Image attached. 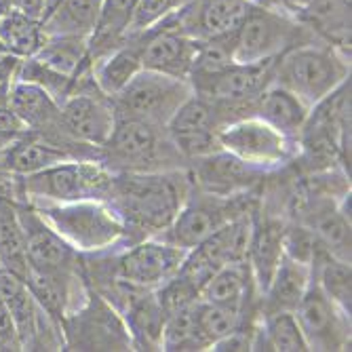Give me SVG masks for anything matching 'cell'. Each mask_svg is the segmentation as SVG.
I'll list each match as a JSON object with an SVG mask.
<instances>
[{
	"mask_svg": "<svg viewBox=\"0 0 352 352\" xmlns=\"http://www.w3.org/2000/svg\"><path fill=\"white\" fill-rule=\"evenodd\" d=\"M120 318L133 350H161L167 312L158 302L154 289L138 292L120 312Z\"/></svg>",
	"mask_w": 352,
	"mask_h": 352,
	"instance_id": "obj_21",
	"label": "cell"
},
{
	"mask_svg": "<svg viewBox=\"0 0 352 352\" xmlns=\"http://www.w3.org/2000/svg\"><path fill=\"white\" fill-rule=\"evenodd\" d=\"M59 108L66 131L80 144L98 150L106 144L116 124L112 98H108L95 82L93 68H87L76 76L72 95L66 102H61Z\"/></svg>",
	"mask_w": 352,
	"mask_h": 352,
	"instance_id": "obj_11",
	"label": "cell"
},
{
	"mask_svg": "<svg viewBox=\"0 0 352 352\" xmlns=\"http://www.w3.org/2000/svg\"><path fill=\"white\" fill-rule=\"evenodd\" d=\"M188 3L190 0H140L131 28H129V34L144 32L156 23H161L163 19L177 13L182 7H186Z\"/></svg>",
	"mask_w": 352,
	"mask_h": 352,
	"instance_id": "obj_39",
	"label": "cell"
},
{
	"mask_svg": "<svg viewBox=\"0 0 352 352\" xmlns=\"http://www.w3.org/2000/svg\"><path fill=\"white\" fill-rule=\"evenodd\" d=\"M258 207L260 199L255 197V192L236 197H217L192 188L190 197L177 211L171 226L158 239L169 241L184 251H190L241 213L253 211Z\"/></svg>",
	"mask_w": 352,
	"mask_h": 352,
	"instance_id": "obj_7",
	"label": "cell"
},
{
	"mask_svg": "<svg viewBox=\"0 0 352 352\" xmlns=\"http://www.w3.org/2000/svg\"><path fill=\"white\" fill-rule=\"evenodd\" d=\"M13 9V0H0V17L7 15Z\"/></svg>",
	"mask_w": 352,
	"mask_h": 352,
	"instance_id": "obj_44",
	"label": "cell"
},
{
	"mask_svg": "<svg viewBox=\"0 0 352 352\" xmlns=\"http://www.w3.org/2000/svg\"><path fill=\"white\" fill-rule=\"evenodd\" d=\"M312 270L306 264H300L283 255L268 287L260 296V314L272 312H294L308 289Z\"/></svg>",
	"mask_w": 352,
	"mask_h": 352,
	"instance_id": "obj_25",
	"label": "cell"
},
{
	"mask_svg": "<svg viewBox=\"0 0 352 352\" xmlns=\"http://www.w3.org/2000/svg\"><path fill=\"white\" fill-rule=\"evenodd\" d=\"M318 41L314 32L304 25L296 15L249 5L247 15L234 30V61L253 63L276 59L296 47Z\"/></svg>",
	"mask_w": 352,
	"mask_h": 352,
	"instance_id": "obj_5",
	"label": "cell"
},
{
	"mask_svg": "<svg viewBox=\"0 0 352 352\" xmlns=\"http://www.w3.org/2000/svg\"><path fill=\"white\" fill-rule=\"evenodd\" d=\"M34 57L66 76H78L87 68H93L87 38L82 36H47Z\"/></svg>",
	"mask_w": 352,
	"mask_h": 352,
	"instance_id": "obj_33",
	"label": "cell"
},
{
	"mask_svg": "<svg viewBox=\"0 0 352 352\" xmlns=\"http://www.w3.org/2000/svg\"><path fill=\"white\" fill-rule=\"evenodd\" d=\"M197 302L167 314V321L163 327L161 350H169V352H173V350H182V352L209 350V344L201 336V329L197 323Z\"/></svg>",
	"mask_w": 352,
	"mask_h": 352,
	"instance_id": "obj_35",
	"label": "cell"
},
{
	"mask_svg": "<svg viewBox=\"0 0 352 352\" xmlns=\"http://www.w3.org/2000/svg\"><path fill=\"white\" fill-rule=\"evenodd\" d=\"M199 300L228 306L245 314H260V289L247 260L221 266L205 283Z\"/></svg>",
	"mask_w": 352,
	"mask_h": 352,
	"instance_id": "obj_19",
	"label": "cell"
},
{
	"mask_svg": "<svg viewBox=\"0 0 352 352\" xmlns=\"http://www.w3.org/2000/svg\"><path fill=\"white\" fill-rule=\"evenodd\" d=\"M47 7V0H13V9L21 11L30 17H36L41 19Z\"/></svg>",
	"mask_w": 352,
	"mask_h": 352,
	"instance_id": "obj_42",
	"label": "cell"
},
{
	"mask_svg": "<svg viewBox=\"0 0 352 352\" xmlns=\"http://www.w3.org/2000/svg\"><path fill=\"white\" fill-rule=\"evenodd\" d=\"M219 144L223 150L239 156L241 161L268 173L289 167L300 152L298 140L283 135L274 126L253 114L223 126L219 133Z\"/></svg>",
	"mask_w": 352,
	"mask_h": 352,
	"instance_id": "obj_10",
	"label": "cell"
},
{
	"mask_svg": "<svg viewBox=\"0 0 352 352\" xmlns=\"http://www.w3.org/2000/svg\"><path fill=\"white\" fill-rule=\"evenodd\" d=\"M285 217L280 213H264L260 207L255 211L253 234L249 243L247 262L251 266L253 278L258 283L260 296L268 287L278 262L283 260V228Z\"/></svg>",
	"mask_w": 352,
	"mask_h": 352,
	"instance_id": "obj_20",
	"label": "cell"
},
{
	"mask_svg": "<svg viewBox=\"0 0 352 352\" xmlns=\"http://www.w3.org/2000/svg\"><path fill=\"white\" fill-rule=\"evenodd\" d=\"M25 131L28 129L23 126V122L17 118V114L7 104L0 106V138L13 140V138H17L21 133H25Z\"/></svg>",
	"mask_w": 352,
	"mask_h": 352,
	"instance_id": "obj_41",
	"label": "cell"
},
{
	"mask_svg": "<svg viewBox=\"0 0 352 352\" xmlns=\"http://www.w3.org/2000/svg\"><path fill=\"white\" fill-rule=\"evenodd\" d=\"M346 80H350V55L323 41L283 53L274 70V82L298 95L310 108Z\"/></svg>",
	"mask_w": 352,
	"mask_h": 352,
	"instance_id": "obj_4",
	"label": "cell"
},
{
	"mask_svg": "<svg viewBox=\"0 0 352 352\" xmlns=\"http://www.w3.org/2000/svg\"><path fill=\"white\" fill-rule=\"evenodd\" d=\"M249 5V0H190L175 13V23L195 41L230 34L247 15Z\"/></svg>",
	"mask_w": 352,
	"mask_h": 352,
	"instance_id": "obj_18",
	"label": "cell"
},
{
	"mask_svg": "<svg viewBox=\"0 0 352 352\" xmlns=\"http://www.w3.org/2000/svg\"><path fill=\"white\" fill-rule=\"evenodd\" d=\"M249 114L251 112L245 108L215 102L205 98V95L192 93L169 120L167 131L190 163L192 158L221 150L219 133L223 126Z\"/></svg>",
	"mask_w": 352,
	"mask_h": 352,
	"instance_id": "obj_8",
	"label": "cell"
},
{
	"mask_svg": "<svg viewBox=\"0 0 352 352\" xmlns=\"http://www.w3.org/2000/svg\"><path fill=\"white\" fill-rule=\"evenodd\" d=\"M230 63H234V32L197 41V51L195 59H192L188 80L195 82L209 78L221 72L223 68H228Z\"/></svg>",
	"mask_w": 352,
	"mask_h": 352,
	"instance_id": "obj_37",
	"label": "cell"
},
{
	"mask_svg": "<svg viewBox=\"0 0 352 352\" xmlns=\"http://www.w3.org/2000/svg\"><path fill=\"white\" fill-rule=\"evenodd\" d=\"M142 70V41L138 34H126L116 49L93 63V78L108 98H114Z\"/></svg>",
	"mask_w": 352,
	"mask_h": 352,
	"instance_id": "obj_29",
	"label": "cell"
},
{
	"mask_svg": "<svg viewBox=\"0 0 352 352\" xmlns=\"http://www.w3.org/2000/svg\"><path fill=\"white\" fill-rule=\"evenodd\" d=\"M298 19L318 41L350 55V0H312L298 13Z\"/></svg>",
	"mask_w": 352,
	"mask_h": 352,
	"instance_id": "obj_27",
	"label": "cell"
},
{
	"mask_svg": "<svg viewBox=\"0 0 352 352\" xmlns=\"http://www.w3.org/2000/svg\"><path fill=\"white\" fill-rule=\"evenodd\" d=\"M323 245L318 243L314 232L306 226V223L298 219H287L283 228V255L292 258L300 264L310 266L316 251Z\"/></svg>",
	"mask_w": 352,
	"mask_h": 352,
	"instance_id": "obj_38",
	"label": "cell"
},
{
	"mask_svg": "<svg viewBox=\"0 0 352 352\" xmlns=\"http://www.w3.org/2000/svg\"><path fill=\"white\" fill-rule=\"evenodd\" d=\"M310 106H306L298 95L287 91L285 87L272 82L266 87L260 98L253 102V116L262 118L283 135L298 140L310 114Z\"/></svg>",
	"mask_w": 352,
	"mask_h": 352,
	"instance_id": "obj_24",
	"label": "cell"
},
{
	"mask_svg": "<svg viewBox=\"0 0 352 352\" xmlns=\"http://www.w3.org/2000/svg\"><path fill=\"white\" fill-rule=\"evenodd\" d=\"M63 161H74V156L32 131L13 138L0 152V169H7L19 175L38 173Z\"/></svg>",
	"mask_w": 352,
	"mask_h": 352,
	"instance_id": "obj_23",
	"label": "cell"
},
{
	"mask_svg": "<svg viewBox=\"0 0 352 352\" xmlns=\"http://www.w3.org/2000/svg\"><path fill=\"white\" fill-rule=\"evenodd\" d=\"M30 205L78 253L93 255L106 251H120L131 245L120 215L110 207L108 201H30Z\"/></svg>",
	"mask_w": 352,
	"mask_h": 352,
	"instance_id": "obj_3",
	"label": "cell"
},
{
	"mask_svg": "<svg viewBox=\"0 0 352 352\" xmlns=\"http://www.w3.org/2000/svg\"><path fill=\"white\" fill-rule=\"evenodd\" d=\"M104 0H47L41 17L47 36L89 38L100 19Z\"/></svg>",
	"mask_w": 352,
	"mask_h": 352,
	"instance_id": "obj_26",
	"label": "cell"
},
{
	"mask_svg": "<svg viewBox=\"0 0 352 352\" xmlns=\"http://www.w3.org/2000/svg\"><path fill=\"white\" fill-rule=\"evenodd\" d=\"M294 314L308 350H350V312L336 304L314 278H310Z\"/></svg>",
	"mask_w": 352,
	"mask_h": 352,
	"instance_id": "obj_12",
	"label": "cell"
},
{
	"mask_svg": "<svg viewBox=\"0 0 352 352\" xmlns=\"http://www.w3.org/2000/svg\"><path fill=\"white\" fill-rule=\"evenodd\" d=\"M195 93L188 78L142 70L112 98L116 118H135L167 126L179 106Z\"/></svg>",
	"mask_w": 352,
	"mask_h": 352,
	"instance_id": "obj_9",
	"label": "cell"
},
{
	"mask_svg": "<svg viewBox=\"0 0 352 352\" xmlns=\"http://www.w3.org/2000/svg\"><path fill=\"white\" fill-rule=\"evenodd\" d=\"M188 175L197 190L217 197H236L255 192L268 175V171L253 167L228 150H217L207 156L192 158L188 163Z\"/></svg>",
	"mask_w": 352,
	"mask_h": 352,
	"instance_id": "obj_15",
	"label": "cell"
},
{
	"mask_svg": "<svg viewBox=\"0 0 352 352\" xmlns=\"http://www.w3.org/2000/svg\"><path fill=\"white\" fill-rule=\"evenodd\" d=\"M45 41L47 34L41 19L30 17L15 9L0 17V45L5 47L7 53L19 59L34 57Z\"/></svg>",
	"mask_w": 352,
	"mask_h": 352,
	"instance_id": "obj_31",
	"label": "cell"
},
{
	"mask_svg": "<svg viewBox=\"0 0 352 352\" xmlns=\"http://www.w3.org/2000/svg\"><path fill=\"white\" fill-rule=\"evenodd\" d=\"M312 278L321 285V289L340 304L346 312L352 308V268L350 262L340 260L327 249H318L310 264Z\"/></svg>",
	"mask_w": 352,
	"mask_h": 352,
	"instance_id": "obj_32",
	"label": "cell"
},
{
	"mask_svg": "<svg viewBox=\"0 0 352 352\" xmlns=\"http://www.w3.org/2000/svg\"><path fill=\"white\" fill-rule=\"evenodd\" d=\"M276 59H264L253 63L234 61L221 72L190 82L195 93L205 95L209 100L223 102L230 106L245 108L253 114V102L260 98V93L274 82Z\"/></svg>",
	"mask_w": 352,
	"mask_h": 352,
	"instance_id": "obj_16",
	"label": "cell"
},
{
	"mask_svg": "<svg viewBox=\"0 0 352 352\" xmlns=\"http://www.w3.org/2000/svg\"><path fill=\"white\" fill-rule=\"evenodd\" d=\"M258 316L260 314H245L241 310H234V308H228V306L209 304V302H203V300L197 302V323H199L201 336L209 344V350H211V346L215 342L230 336L241 325L258 321Z\"/></svg>",
	"mask_w": 352,
	"mask_h": 352,
	"instance_id": "obj_36",
	"label": "cell"
},
{
	"mask_svg": "<svg viewBox=\"0 0 352 352\" xmlns=\"http://www.w3.org/2000/svg\"><path fill=\"white\" fill-rule=\"evenodd\" d=\"M98 158L112 173H154L188 167V158L171 140L167 126L135 118H116L110 138L98 150Z\"/></svg>",
	"mask_w": 352,
	"mask_h": 352,
	"instance_id": "obj_2",
	"label": "cell"
},
{
	"mask_svg": "<svg viewBox=\"0 0 352 352\" xmlns=\"http://www.w3.org/2000/svg\"><path fill=\"white\" fill-rule=\"evenodd\" d=\"M0 266L19 274L21 278L30 268L17 205L3 199H0Z\"/></svg>",
	"mask_w": 352,
	"mask_h": 352,
	"instance_id": "obj_34",
	"label": "cell"
},
{
	"mask_svg": "<svg viewBox=\"0 0 352 352\" xmlns=\"http://www.w3.org/2000/svg\"><path fill=\"white\" fill-rule=\"evenodd\" d=\"M0 298L9 306L11 316L17 325L21 350H36L41 344V312L34 296L30 294L25 280L0 266Z\"/></svg>",
	"mask_w": 352,
	"mask_h": 352,
	"instance_id": "obj_22",
	"label": "cell"
},
{
	"mask_svg": "<svg viewBox=\"0 0 352 352\" xmlns=\"http://www.w3.org/2000/svg\"><path fill=\"white\" fill-rule=\"evenodd\" d=\"M278 3H280V11H287V13H292V15L298 17V13H300L306 5H310L312 0H278Z\"/></svg>",
	"mask_w": 352,
	"mask_h": 352,
	"instance_id": "obj_43",
	"label": "cell"
},
{
	"mask_svg": "<svg viewBox=\"0 0 352 352\" xmlns=\"http://www.w3.org/2000/svg\"><path fill=\"white\" fill-rule=\"evenodd\" d=\"M251 350L306 352L308 344L294 312H272L260 314L258 323H255Z\"/></svg>",
	"mask_w": 352,
	"mask_h": 352,
	"instance_id": "obj_30",
	"label": "cell"
},
{
	"mask_svg": "<svg viewBox=\"0 0 352 352\" xmlns=\"http://www.w3.org/2000/svg\"><path fill=\"white\" fill-rule=\"evenodd\" d=\"M142 41V66L144 70L161 72L175 78H188L197 41L177 28L175 13L161 23L144 32H135Z\"/></svg>",
	"mask_w": 352,
	"mask_h": 352,
	"instance_id": "obj_17",
	"label": "cell"
},
{
	"mask_svg": "<svg viewBox=\"0 0 352 352\" xmlns=\"http://www.w3.org/2000/svg\"><path fill=\"white\" fill-rule=\"evenodd\" d=\"M114 173L100 158H74L38 173L25 175L30 201L74 203V201H108Z\"/></svg>",
	"mask_w": 352,
	"mask_h": 352,
	"instance_id": "obj_6",
	"label": "cell"
},
{
	"mask_svg": "<svg viewBox=\"0 0 352 352\" xmlns=\"http://www.w3.org/2000/svg\"><path fill=\"white\" fill-rule=\"evenodd\" d=\"M0 350H21L17 325L3 298H0Z\"/></svg>",
	"mask_w": 352,
	"mask_h": 352,
	"instance_id": "obj_40",
	"label": "cell"
},
{
	"mask_svg": "<svg viewBox=\"0 0 352 352\" xmlns=\"http://www.w3.org/2000/svg\"><path fill=\"white\" fill-rule=\"evenodd\" d=\"M186 251L158 236L142 239L114 253L118 274L142 289H158L177 274Z\"/></svg>",
	"mask_w": 352,
	"mask_h": 352,
	"instance_id": "obj_14",
	"label": "cell"
},
{
	"mask_svg": "<svg viewBox=\"0 0 352 352\" xmlns=\"http://www.w3.org/2000/svg\"><path fill=\"white\" fill-rule=\"evenodd\" d=\"M17 213L25 236V258L30 268L49 274L82 272V255L57 234L34 207L30 203L17 205Z\"/></svg>",
	"mask_w": 352,
	"mask_h": 352,
	"instance_id": "obj_13",
	"label": "cell"
},
{
	"mask_svg": "<svg viewBox=\"0 0 352 352\" xmlns=\"http://www.w3.org/2000/svg\"><path fill=\"white\" fill-rule=\"evenodd\" d=\"M140 0H104L100 19L87 38L91 66L116 49L129 34Z\"/></svg>",
	"mask_w": 352,
	"mask_h": 352,
	"instance_id": "obj_28",
	"label": "cell"
},
{
	"mask_svg": "<svg viewBox=\"0 0 352 352\" xmlns=\"http://www.w3.org/2000/svg\"><path fill=\"white\" fill-rule=\"evenodd\" d=\"M188 169L114 173L110 207L120 215L131 243L161 236L192 192Z\"/></svg>",
	"mask_w": 352,
	"mask_h": 352,
	"instance_id": "obj_1",
	"label": "cell"
}]
</instances>
